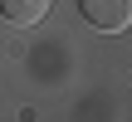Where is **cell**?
I'll use <instances>...</instances> for the list:
<instances>
[{
  "label": "cell",
  "mask_w": 132,
  "mask_h": 122,
  "mask_svg": "<svg viewBox=\"0 0 132 122\" xmlns=\"http://www.w3.org/2000/svg\"><path fill=\"white\" fill-rule=\"evenodd\" d=\"M49 5H54V0H0V15H5L10 24H39V20L49 15Z\"/></svg>",
  "instance_id": "7a4b0ae2"
},
{
  "label": "cell",
  "mask_w": 132,
  "mask_h": 122,
  "mask_svg": "<svg viewBox=\"0 0 132 122\" xmlns=\"http://www.w3.org/2000/svg\"><path fill=\"white\" fill-rule=\"evenodd\" d=\"M78 10L93 29H108V34L127 29V20H132V0H78Z\"/></svg>",
  "instance_id": "6da1fadb"
}]
</instances>
